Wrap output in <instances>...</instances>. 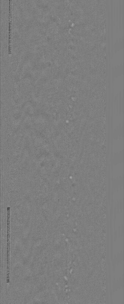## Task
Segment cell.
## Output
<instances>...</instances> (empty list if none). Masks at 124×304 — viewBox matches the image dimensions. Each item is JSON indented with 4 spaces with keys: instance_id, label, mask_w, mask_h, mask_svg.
<instances>
[{
    "instance_id": "6da1fadb",
    "label": "cell",
    "mask_w": 124,
    "mask_h": 304,
    "mask_svg": "<svg viewBox=\"0 0 124 304\" xmlns=\"http://www.w3.org/2000/svg\"><path fill=\"white\" fill-rule=\"evenodd\" d=\"M12 1L9 0V50L11 51L12 37Z\"/></svg>"
}]
</instances>
